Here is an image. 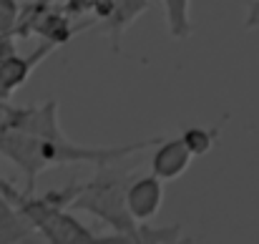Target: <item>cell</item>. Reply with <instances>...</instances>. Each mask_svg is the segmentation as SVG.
Listing matches in <instances>:
<instances>
[{
    "label": "cell",
    "mask_w": 259,
    "mask_h": 244,
    "mask_svg": "<svg viewBox=\"0 0 259 244\" xmlns=\"http://www.w3.org/2000/svg\"><path fill=\"white\" fill-rule=\"evenodd\" d=\"M25 219V214L5 196V194H0V229L3 227H13V224H20Z\"/></svg>",
    "instance_id": "cell-12"
},
{
    "label": "cell",
    "mask_w": 259,
    "mask_h": 244,
    "mask_svg": "<svg viewBox=\"0 0 259 244\" xmlns=\"http://www.w3.org/2000/svg\"><path fill=\"white\" fill-rule=\"evenodd\" d=\"M20 3L18 0H0V38L3 35H15L18 23H20Z\"/></svg>",
    "instance_id": "cell-10"
},
{
    "label": "cell",
    "mask_w": 259,
    "mask_h": 244,
    "mask_svg": "<svg viewBox=\"0 0 259 244\" xmlns=\"http://www.w3.org/2000/svg\"><path fill=\"white\" fill-rule=\"evenodd\" d=\"M244 28L247 30H257L259 28V0H252L247 8V18H244Z\"/></svg>",
    "instance_id": "cell-13"
},
{
    "label": "cell",
    "mask_w": 259,
    "mask_h": 244,
    "mask_svg": "<svg viewBox=\"0 0 259 244\" xmlns=\"http://www.w3.org/2000/svg\"><path fill=\"white\" fill-rule=\"evenodd\" d=\"M191 159H194V154L184 144L181 134L164 136L151 151V171L164 181H174L191 166Z\"/></svg>",
    "instance_id": "cell-6"
},
{
    "label": "cell",
    "mask_w": 259,
    "mask_h": 244,
    "mask_svg": "<svg viewBox=\"0 0 259 244\" xmlns=\"http://www.w3.org/2000/svg\"><path fill=\"white\" fill-rule=\"evenodd\" d=\"M217 136H219V129H204V126H189L181 131V139L194 156L209 154L217 144Z\"/></svg>",
    "instance_id": "cell-8"
},
{
    "label": "cell",
    "mask_w": 259,
    "mask_h": 244,
    "mask_svg": "<svg viewBox=\"0 0 259 244\" xmlns=\"http://www.w3.org/2000/svg\"><path fill=\"white\" fill-rule=\"evenodd\" d=\"M53 3H58L68 15H78V18H83V15H93V20L98 23L101 0H53Z\"/></svg>",
    "instance_id": "cell-11"
},
{
    "label": "cell",
    "mask_w": 259,
    "mask_h": 244,
    "mask_svg": "<svg viewBox=\"0 0 259 244\" xmlns=\"http://www.w3.org/2000/svg\"><path fill=\"white\" fill-rule=\"evenodd\" d=\"M68 199H71V186L61 189H51L46 194H35V191H23L20 201L15 204L28 222L35 227L38 237L46 239L48 244H93L98 242V237L93 234V229H88L86 224L73 214V209H68Z\"/></svg>",
    "instance_id": "cell-3"
},
{
    "label": "cell",
    "mask_w": 259,
    "mask_h": 244,
    "mask_svg": "<svg viewBox=\"0 0 259 244\" xmlns=\"http://www.w3.org/2000/svg\"><path fill=\"white\" fill-rule=\"evenodd\" d=\"M166 28L174 40H186L191 35V0H161Z\"/></svg>",
    "instance_id": "cell-7"
},
{
    "label": "cell",
    "mask_w": 259,
    "mask_h": 244,
    "mask_svg": "<svg viewBox=\"0 0 259 244\" xmlns=\"http://www.w3.org/2000/svg\"><path fill=\"white\" fill-rule=\"evenodd\" d=\"M0 194H5L13 204H18V201H20V196H23V191H18V189H15L5 176H3V174H0Z\"/></svg>",
    "instance_id": "cell-14"
},
{
    "label": "cell",
    "mask_w": 259,
    "mask_h": 244,
    "mask_svg": "<svg viewBox=\"0 0 259 244\" xmlns=\"http://www.w3.org/2000/svg\"><path fill=\"white\" fill-rule=\"evenodd\" d=\"M164 204V179H159L154 171L151 174H134V179L128 181L126 189V207L131 212V217L144 224L151 222L159 209Z\"/></svg>",
    "instance_id": "cell-4"
},
{
    "label": "cell",
    "mask_w": 259,
    "mask_h": 244,
    "mask_svg": "<svg viewBox=\"0 0 259 244\" xmlns=\"http://www.w3.org/2000/svg\"><path fill=\"white\" fill-rule=\"evenodd\" d=\"M139 237L141 244H179L186 242L184 227L171 224V227H149V222L139 224Z\"/></svg>",
    "instance_id": "cell-9"
},
{
    "label": "cell",
    "mask_w": 259,
    "mask_h": 244,
    "mask_svg": "<svg viewBox=\"0 0 259 244\" xmlns=\"http://www.w3.org/2000/svg\"><path fill=\"white\" fill-rule=\"evenodd\" d=\"M149 10V0H101L98 23L103 25L106 35L116 53H121V40L126 30Z\"/></svg>",
    "instance_id": "cell-5"
},
{
    "label": "cell",
    "mask_w": 259,
    "mask_h": 244,
    "mask_svg": "<svg viewBox=\"0 0 259 244\" xmlns=\"http://www.w3.org/2000/svg\"><path fill=\"white\" fill-rule=\"evenodd\" d=\"M131 179H134L131 169H121L118 161H108L98 164L96 174L88 181L71 186L68 209L86 212L113 232L108 237H98V242L141 244L139 222L131 217V212L126 207V189H128Z\"/></svg>",
    "instance_id": "cell-2"
},
{
    "label": "cell",
    "mask_w": 259,
    "mask_h": 244,
    "mask_svg": "<svg viewBox=\"0 0 259 244\" xmlns=\"http://www.w3.org/2000/svg\"><path fill=\"white\" fill-rule=\"evenodd\" d=\"M164 136H151L134 144L116 146H86L66 136L58 121V101L48 98L33 106L0 103V156L15 164L25 176L23 191H35V181L53 166L71 164H108L123 161L139 151L154 149Z\"/></svg>",
    "instance_id": "cell-1"
}]
</instances>
